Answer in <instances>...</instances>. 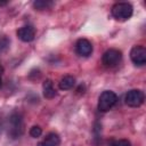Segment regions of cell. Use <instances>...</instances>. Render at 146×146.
<instances>
[{"label":"cell","instance_id":"obj_1","mask_svg":"<svg viewBox=\"0 0 146 146\" xmlns=\"http://www.w3.org/2000/svg\"><path fill=\"white\" fill-rule=\"evenodd\" d=\"M133 8L128 2H117L112 7V15L115 19L127 21L131 17Z\"/></svg>","mask_w":146,"mask_h":146},{"label":"cell","instance_id":"obj_2","mask_svg":"<svg viewBox=\"0 0 146 146\" xmlns=\"http://www.w3.org/2000/svg\"><path fill=\"white\" fill-rule=\"evenodd\" d=\"M116 100H117V96L115 92L111 90L103 91L98 99V110L100 112H107L115 105Z\"/></svg>","mask_w":146,"mask_h":146},{"label":"cell","instance_id":"obj_3","mask_svg":"<svg viewBox=\"0 0 146 146\" xmlns=\"http://www.w3.org/2000/svg\"><path fill=\"white\" fill-rule=\"evenodd\" d=\"M144 92L139 89H132L125 95V104L130 107H138L144 103Z\"/></svg>","mask_w":146,"mask_h":146},{"label":"cell","instance_id":"obj_4","mask_svg":"<svg viewBox=\"0 0 146 146\" xmlns=\"http://www.w3.org/2000/svg\"><path fill=\"white\" fill-rule=\"evenodd\" d=\"M121 58H122V54H121L120 50H117V49H108V50H106L104 52L102 60H103V64L105 66H110L111 67V66L117 65L120 63Z\"/></svg>","mask_w":146,"mask_h":146},{"label":"cell","instance_id":"obj_5","mask_svg":"<svg viewBox=\"0 0 146 146\" xmlns=\"http://www.w3.org/2000/svg\"><path fill=\"white\" fill-rule=\"evenodd\" d=\"M130 58L135 65L141 66L146 63V49L143 46H135L130 51Z\"/></svg>","mask_w":146,"mask_h":146},{"label":"cell","instance_id":"obj_6","mask_svg":"<svg viewBox=\"0 0 146 146\" xmlns=\"http://www.w3.org/2000/svg\"><path fill=\"white\" fill-rule=\"evenodd\" d=\"M10 124H11V129H10V135L16 138L18 137L22 131H23V120L21 114L18 113H13L10 116Z\"/></svg>","mask_w":146,"mask_h":146},{"label":"cell","instance_id":"obj_7","mask_svg":"<svg viewBox=\"0 0 146 146\" xmlns=\"http://www.w3.org/2000/svg\"><path fill=\"white\" fill-rule=\"evenodd\" d=\"M75 50L80 56H89L92 52V44L87 39H79L75 43Z\"/></svg>","mask_w":146,"mask_h":146},{"label":"cell","instance_id":"obj_8","mask_svg":"<svg viewBox=\"0 0 146 146\" xmlns=\"http://www.w3.org/2000/svg\"><path fill=\"white\" fill-rule=\"evenodd\" d=\"M17 35L23 42H30V41H32L34 39L35 30L31 25H25V26H22L21 29H18Z\"/></svg>","mask_w":146,"mask_h":146},{"label":"cell","instance_id":"obj_9","mask_svg":"<svg viewBox=\"0 0 146 146\" xmlns=\"http://www.w3.org/2000/svg\"><path fill=\"white\" fill-rule=\"evenodd\" d=\"M59 136L55 132H50L46 136V138L38 144V146H58L59 145Z\"/></svg>","mask_w":146,"mask_h":146},{"label":"cell","instance_id":"obj_10","mask_svg":"<svg viewBox=\"0 0 146 146\" xmlns=\"http://www.w3.org/2000/svg\"><path fill=\"white\" fill-rule=\"evenodd\" d=\"M42 88H43V96H44L46 98H48V99L54 98V97L57 95L56 89L54 88V84H52V81H51V80H46V81L43 82Z\"/></svg>","mask_w":146,"mask_h":146},{"label":"cell","instance_id":"obj_11","mask_svg":"<svg viewBox=\"0 0 146 146\" xmlns=\"http://www.w3.org/2000/svg\"><path fill=\"white\" fill-rule=\"evenodd\" d=\"M74 84H75V79L72 75H66L62 78L59 81V88L62 90H70L74 87Z\"/></svg>","mask_w":146,"mask_h":146},{"label":"cell","instance_id":"obj_12","mask_svg":"<svg viewBox=\"0 0 146 146\" xmlns=\"http://www.w3.org/2000/svg\"><path fill=\"white\" fill-rule=\"evenodd\" d=\"M33 6H34L35 9L41 10V9H47V8L51 7L52 6V2L51 1H44V0H38V1H34L33 2Z\"/></svg>","mask_w":146,"mask_h":146},{"label":"cell","instance_id":"obj_13","mask_svg":"<svg viewBox=\"0 0 146 146\" xmlns=\"http://www.w3.org/2000/svg\"><path fill=\"white\" fill-rule=\"evenodd\" d=\"M41 133H42V129H41L39 125H33V127L30 129V135H31L33 138L40 137Z\"/></svg>","mask_w":146,"mask_h":146},{"label":"cell","instance_id":"obj_14","mask_svg":"<svg viewBox=\"0 0 146 146\" xmlns=\"http://www.w3.org/2000/svg\"><path fill=\"white\" fill-rule=\"evenodd\" d=\"M111 146H130V141L127 139H120V140L114 141Z\"/></svg>","mask_w":146,"mask_h":146},{"label":"cell","instance_id":"obj_15","mask_svg":"<svg viewBox=\"0 0 146 146\" xmlns=\"http://www.w3.org/2000/svg\"><path fill=\"white\" fill-rule=\"evenodd\" d=\"M7 5V1H0V7L1 6H6Z\"/></svg>","mask_w":146,"mask_h":146},{"label":"cell","instance_id":"obj_16","mask_svg":"<svg viewBox=\"0 0 146 146\" xmlns=\"http://www.w3.org/2000/svg\"><path fill=\"white\" fill-rule=\"evenodd\" d=\"M1 84H2V79H1V75H0V87H1Z\"/></svg>","mask_w":146,"mask_h":146}]
</instances>
